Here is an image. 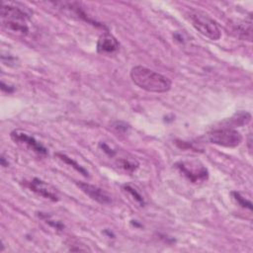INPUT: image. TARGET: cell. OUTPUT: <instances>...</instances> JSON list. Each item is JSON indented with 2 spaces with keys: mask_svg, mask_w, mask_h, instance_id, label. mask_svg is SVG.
Listing matches in <instances>:
<instances>
[{
  "mask_svg": "<svg viewBox=\"0 0 253 253\" xmlns=\"http://www.w3.org/2000/svg\"><path fill=\"white\" fill-rule=\"evenodd\" d=\"M175 166L192 183L205 182L209 177L207 168L197 161H179Z\"/></svg>",
  "mask_w": 253,
  "mask_h": 253,
  "instance_id": "5b68a950",
  "label": "cell"
},
{
  "mask_svg": "<svg viewBox=\"0 0 253 253\" xmlns=\"http://www.w3.org/2000/svg\"><path fill=\"white\" fill-rule=\"evenodd\" d=\"M209 139L211 143L223 147H236L242 141V135L236 129L226 126L216 128L209 132Z\"/></svg>",
  "mask_w": 253,
  "mask_h": 253,
  "instance_id": "277c9868",
  "label": "cell"
},
{
  "mask_svg": "<svg viewBox=\"0 0 253 253\" xmlns=\"http://www.w3.org/2000/svg\"><path fill=\"white\" fill-rule=\"evenodd\" d=\"M232 194V197H233V199L236 201V203L239 205V206H241V207H243V208H247L248 210H252V204H251V202H249L248 200H246L245 198H243L238 192H232L231 193Z\"/></svg>",
  "mask_w": 253,
  "mask_h": 253,
  "instance_id": "7c38bea8",
  "label": "cell"
},
{
  "mask_svg": "<svg viewBox=\"0 0 253 253\" xmlns=\"http://www.w3.org/2000/svg\"><path fill=\"white\" fill-rule=\"evenodd\" d=\"M236 33V36L242 40H248L251 41V23H245V24H238L234 30Z\"/></svg>",
  "mask_w": 253,
  "mask_h": 253,
  "instance_id": "30bf717a",
  "label": "cell"
},
{
  "mask_svg": "<svg viewBox=\"0 0 253 253\" xmlns=\"http://www.w3.org/2000/svg\"><path fill=\"white\" fill-rule=\"evenodd\" d=\"M77 186L88 197H90L92 200H94L102 205H108V204H111V202H112L111 197L105 191H103L101 188H99L97 186H94V185H91L88 183H84V182H77Z\"/></svg>",
  "mask_w": 253,
  "mask_h": 253,
  "instance_id": "ba28073f",
  "label": "cell"
},
{
  "mask_svg": "<svg viewBox=\"0 0 253 253\" xmlns=\"http://www.w3.org/2000/svg\"><path fill=\"white\" fill-rule=\"evenodd\" d=\"M119 166L122 167L124 170L131 173L137 168V163H134L133 161H130L128 159H121L119 161Z\"/></svg>",
  "mask_w": 253,
  "mask_h": 253,
  "instance_id": "4fadbf2b",
  "label": "cell"
},
{
  "mask_svg": "<svg viewBox=\"0 0 253 253\" xmlns=\"http://www.w3.org/2000/svg\"><path fill=\"white\" fill-rule=\"evenodd\" d=\"M120 47L117 39L110 33H104L100 36L97 42V51L99 53H113Z\"/></svg>",
  "mask_w": 253,
  "mask_h": 253,
  "instance_id": "9c48e42d",
  "label": "cell"
},
{
  "mask_svg": "<svg viewBox=\"0 0 253 253\" xmlns=\"http://www.w3.org/2000/svg\"><path fill=\"white\" fill-rule=\"evenodd\" d=\"M189 19L193 27L200 34L209 38L210 40L217 41L221 37V32L217 23L207 14L201 11L192 10L189 13Z\"/></svg>",
  "mask_w": 253,
  "mask_h": 253,
  "instance_id": "3957f363",
  "label": "cell"
},
{
  "mask_svg": "<svg viewBox=\"0 0 253 253\" xmlns=\"http://www.w3.org/2000/svg\"><path fill=\"white\" fill-rule=\"evenodd\" d=\"M60 160H62L63 162H65L66 164H69V165H71L75 170H77L79 173H81V174H83L84 176H88V172L82 167V166H80L77 162H75L73 159H71V158H69L68 156H66L65 154H62V153H56L55 154Z\"/></svg>",
  "mask_w": 253,
  "mask_h": 253,
  "instance_id": "8fae6325",
  "label": "cell"
},
{
  "mask_svg": "<svg viewBox=\"0 0 253 253\" xmlns=\"http://www.w3.org/2000/svg\"><path fill=\"white\" fill-rule=\"evenodd\" d=\"M130 78L140 89L152 93H164L170 90L171 80L147 67L136 65L130 70Z\"/></svg>",
  "mask_w": 253,
  "mask_h": 253,
  "instance_id": "6da1fadb",
  "label": "cell"
},
{
  "mask_svg": "<svg viewBox=\"0 0 253 253\" xmlns=\"http://www.w3.org/2000/svg\"><path fill=\"white\" fill-rule=\"evenodd\" d=\"M28 187L35 192L36 194H38L39 196L50 200L52 202H57L59 200V195L58 192L56 191V189L54 187H52L50 184L38 179V178H34L32 181L29 182Z\"/></svg>",
  "mask_w": 253,
  "mask_h": 253,
  "instance_id": "52a82bcc",
  "label": "cell"
},
{
  "mask_svg": "<svg viewBox=\"0 0 253 253\" xmlns=\"http://www.w3.org/2000/svg\"><path fill=\"white\" fill-rule=\"evenodd\" d=\"M11 138L18 144L25 146L29 150H31L35 153H38L40 155H44L47 152L45 147L42 143H40L33 136L29 135L27 132H25L23 130H20V129L13 130L11 132Z\"/></svg>",
  "mask_w": 253,
  "mask_h": 253,
  "instance_id": "8992f818",
  "label": "cell"
},
{
  "mask_svg": "<svg viewBox=\"0 0 253 253\" xmlns=\"http://www.w3.org/2000/svg\"><path fill=\"white\" fill-rule=\"evenodd\" d=\"M124 189H125V191L126 192H127V193H129L132 197H134V199H135V201L137 202V203H139L141 206H143L144 205V201H143V198L133 189V188H131L130 186H128V185H126L125 187H124Z\"/></svg>",
  "mask_w": 253,
  "mask_h": 253,
  "instance_id": "5bb4252c",
  "label": "cell"
},
{
  "mask_svg": "<svg viewBox=\"0 0 253 253\" xmlns=\"http://www.w3.org/2000/svg\"><path fill=\"white\" fill-rule=\"evenodd\" d=\"M1 17L3 27L7 31L18 35H27L29 33L28 20L30 16L27 9L10 3H3Z\"/></svg>",
  "mask_w": 253,
  "mask_h": 253,
  "instance_id": "7a4b0ae2",
  "label": "cell"
}]
</instances>
